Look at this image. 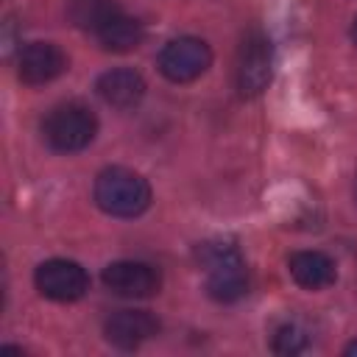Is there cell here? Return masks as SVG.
I'll list each match as a JSON object with an SVG mask.
<instances>
[{
  "instance_id": "obj_13",
  "label": "cell",
  "mask_w": 357,
  "mask_h": 357,
  "mask_svg": "<svg viewBox=\"0 0 357 357\" xmlns=\"http://www.w3.org/2000/svg\"><path fill=\"white\" fill-rule=\"evenodd\" d=\"M117 14H120L117 0H70V20L84 31L98 33Z\"/></svg>"
},
{
  "instance_id": "obj_6",
  "label": "cell",
  "mask_w": 357,
  "mask_h": 357,
  "mask_svg": "<svg viewBox=\"0 0 357 357\" xmlns=\"http://www.w3.org/2000/svg\"><path fill=\"white\" fill-rule=\"evenodd\" d=\"M39 293L53 301H75L89 290L86 271L73 259H47L36 268L33 276Z\"/></svg>"
},
{
  "instance_id": "obj_2",
  "label": "cell",
  "mask_w": 357,
  "mask_h": 357,
  "mask_svg": "<svg viewBox=\"0 0 357 357\" xmlns=\"http://www.w3.org/2000/svg\"><path fill=\"white\" fill-rule=\"evenodd\" d=\"M95 201L114 218H137L151 204V187L128 167H106L95 178Z\"/></svg>"
},
{
  "instance_id": "obj_11",
  "label": "cell",
  "mask_w": 357,
  "mask_h": 357,
  "mask_svg": "<svg viewBox=\"0 0 357 357\" xmlns=\"http://www.w3.org/2000/svg\"><path fill=\"white\" fill-rule=\"evenodd\" d=\"M290 268V276L307 287V290H321V287H329L337 276L335 271V262L324 254V251H296L287 262Z\"/></svg>"
},
{
  "instance_id": "obj_8",
  "label": "cell",
  "mask_w": 357,
  "mask_h": 357,
  "mask_svg": "<svg viewBox=\"0 0 357 357\" xmlns=\"http://www.w3.org/2000/svg\"><path fill=\"white\" fill-rule=\"evenodd\" d=\"M159 332V321L148 310H117L106 321V340L117 349H137Z\"/></svg>"
},
{
  "instance_id": "obj_15",
  "label": "cell",
  "mask_w": 357,
  "mask_h": 357,
  "mask_svg": "<svg viewBox=\"0 0 357 357\" xmlns=\"http://www.w3.org/2000/svg\"><path fill=\"white\" fill-rule=\"evenodd\" d=\"M346 354H357V340L351 346H346Z\"/></svg>"
},
{
  "instance_id": "obj_16",
  "label": "cell",
  "mask_w": 357,
  "mask_h": 357,
  "mask_svg": "<svg viewBox=\"0 0 357 357\" xmlns=\"http://www.w3.org/2000/svg\"><path fill=\"white\" fill-rule=\"evenodd\" d=\"M351 36H354V42H357V17H354V25H351Z\"/></svg>"
},
{
  "instance_id": "obj_5",
  "label": "cell",
  "mask_w": 357,
  "mask_h": 357,
  "mask_svg": "<svg viewBox=\"0 0 357 357\" xmlns=\"http://www.w3.org/2000/svg\"><path fill=\"white\" fill-rule=\"evenodd\" d=\"M271 42L265 33L251 31L243 45H240V56H237V89L245 98L259 95L268 84H271Z\"/></svg>"
},
{
  "instance_id": "obj_12",
  "label": "cell",
  "mask_w": 357,
  "mask_h": 357,
  "mask_svg": "<svg viewBox=\"0 0 357 357\" xmlns=\"http://www.w3.org/2000/svg\"><path fill=\"white\" fill-rule=\"evenodd\" d=\"M142 36H145L142 22L134 20V17H128V14H123V11H120L117 17H112V20L98 31L100 45H103L106 50H112V53H128V50H134V47L142 42Z\"/></svg>"
},
{
  "instance_id": "obj_10",
  "label": "cell",
  "mask_w": 357,
  "mask_h": 357,
  "mask_svg": "<svg viewBox=\"0 0 357 357\" xmlns=\"http://www.w3.org/2000/svg\"><path fill=\"white\" fill-rule=\"evenodd\" d=\"M98 95L114 106V109H131L142 100L145 95V81L139 73L128 70V67H117V70H109L98 78Z\"/></svg>"
},
{
  "instance_id": "obj_1",
  "label": "cell",
  "mask_w": 357,
  "mask_h": 357,
  "mask_svg": "<svg viewBox=\"0 0 357 357\" xmlns=\"http://www.w3.org/2000/svg\"><path fill=\"white\" fill-rule=\"evenodd\" d=\"M201 268L206 271V290L215 301H237L248 290V271L243 254L231 243H204L198 248Z\"/></svg>"
},
{
  "instance_id": "obj_7",
  "label": "cell",
  "mask_w": 357,
  "mask_h": 357,
  "mask_svg": "<svg viewBox=\"0 0 357 357\" xmlns=\"http://www.w3.org/2000/svg\"><path fill=\"white\" fill-rule=\"evenodd\" d=\"M159 271L148 262L120 259L103 268V284L123 298H148L159 290Z\"/></svg>"
},
{
  "instance_id": "obj_14",
  "label": "cell",
  "mask_w": 357,
  "mask_h": 357,
  "mask_svg": "<svg viewBox=\"0 0 357 357\" xmlns=\"http://www.w3.org/2000/svg\"><path fill=\"white\" fill-rule=\"evenodd\" d=\"M271 346H273L276 354H298L307 346V332L296 321H284V324L276 326Z\"/></svg>"
},
{
  "instance_id": "obj_3",
  "label": "cell",
  "mask_w": 357,
  "mask_h": 357,
  "mask_svg": "<svg viewBox=\"0 0 357 357\" xmlns=\"http://www.w3.org/2000/svg\"><path fill=\"white\" fill-rule=\"evenodd\" d=\"M95 131H98V120L81 103H61L42 123V134H45L47 145L61 153L86 148L95 139Z\"/></svg>"
},
{
  "instance_id": "obj_9",
  "label": "cell",
  "mask_w": 357,
  "mask_h": 357,
  "mask_svg": "<svg viewBox=\"0 0 357 357\" xmlns=\"http://www.w3.org/2000/svg\"><path fill=\"white\" fill-rule=\"evenodd\" d=\"M67 70V56L53 42H31L20 53V78L31 86L47 84Z\"/></svg>"
},
{
  "instance_id": "obj_4",
  "label": "cell",
  "mask_w": 357,
  "mask_h": 357,
  "mask_svg": "<svg viewBox=\"0 0 357 357\" xmlns=\"http://www.w3.org/2000/svg\"><path fill=\"white\" fill-rule=\"evenodd\" d=\"M212 61V50L204 39L195 36H178L173 42H167L159 53V70L167 81L176 84H187L192 78H198Z\"/></svg>"
}]
</instances>
